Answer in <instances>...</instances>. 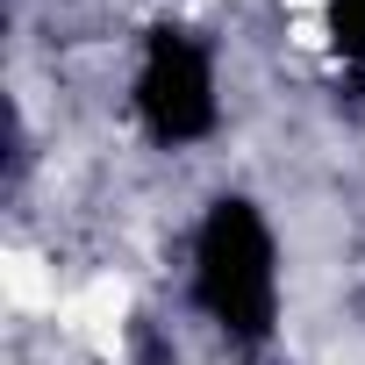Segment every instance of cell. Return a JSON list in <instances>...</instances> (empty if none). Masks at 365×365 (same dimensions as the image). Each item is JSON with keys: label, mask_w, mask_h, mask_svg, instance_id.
<instances>
[{"label": "cell", "mask_w": 365, "mask_h": 365, "mask_svg": "<svg viewBox=\"0 0 365 365\" xmlns=\"http://www.w3.org/2000/svg\"><path fill=\"white\" fill-rule=\"evenodd\" d=\"M136 115L158 143H201L215 129V65L187 29H158L136 72Z\"/></svg>", "instance_id": "cell-2"}, {"label": "cell", "mask_w": 365, "mask_h": 365, "mask_svg": "<svg viewBox=\"0 0 365 365\" xmlns=\"http://www.w3.org/2000/svg\"><path fill=\"white\" fill-rule=\"evenodd\" d=\"M194 294L244 344H258L272 329V315H279V265H272V230H265V215L251 201L230 194V201H215L201 215V237H194Z\"/></svg>", "instance_id": "cell-1"}, {"label": "cell", "mask_w": 365, "mask_h": 365, "mask_svg": "<svg viewBox=\"0 0 365 365\" xmlns=\"http://www.w3.org/2000/svg\"><path fill=\"white\" fill-rule=\"evenodd\" d=\"M329 22H336V43L365 58V0H329Z\"/></svg>", "instance_id": "cell-3"}]
</instances>
